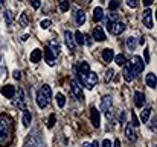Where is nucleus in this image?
Here are the masks:
<instances>
[{
  "mask_svg": "<svg viewBox=\"0 0 157 147\" xmlns=\"http://www.w3.org/2000/svg\"><path fill=\"white\" fill-rule=\"evenodd\" d=\"M125 46H127V49L128 50H134L136 49V38L128 37V38H127V41H125Z\"/></svg>",
  "mask_w": 157,
  "mask_h": 147,
  "instance_id": "26",
  "label": "nucleus"
},
{
  "mask_svg": "<svg viewBox=\"0 0 157 147\" xmlns=\"http://www.w3.org/2000/svg\"><path fill=\"white\" fill-rule=\"evenodd\" d=\"M73 40H75V44H79V46H82V44L86 43V41H84V40H86V38H84V34H81L79 30H76V32H75Z\"/></svg>",
  "mask_w": 157,
  "mask_h": 147,
  "instance_id": "25",
  "label": "nucleus"
},
{
  "mask_svg": "<svg viewBox=\"0 0 157 147\" xmlns=\"http://www.w3.org/2000/svg\"><path fill=\"white\" fill-rule=\"evenodd\" d=\"M102 58H104L105 62H111L113 58H114V52L111 49H104V52H102Z\"/></svg>",
  "mask_w": 157,
  "mask_h": 147,
  "instance_id": "23",
  "label": "nucleus"
},
{
  "mask_svg": "<svg viewBox=\"0 0 157 147\" xmlns=\"http://www.w3.org/2000/svg\"><path fill=\"white\" fill-rule=\"evenodd\" d=\"M21 121H23V126H25V127H29V124H31V121H32V115H31V112H29L26 108L23 109V120H21Z\"/></svg>",
  "mask_w": 157,
  "mask_h": 147,
  "instance_id": "18",
  "label": "nucleus"
},
{
  "mask_svg": "<svg viewBox=\"0 0 157 147\" xmlns=\"http://www.w3.org/2000/svg\"><path fill=\"white\" fill-rule=\"evenodd\" d=\"M113 59H114V62H116L117 65H122V67H124V64L127 62V59H125V56H124L122 53H119V55H116V56H114Z\"/></svg>",
  "mask_w": 157,
  "mask_h": 147,
  "instance_id": "28",
  "label": "nucleus"
},
{
  "mask_svg": "<svg viewBox=\"0 0 157 147\" xmlns=\"http://www.w3.org/2000/svg\"><path fill=\"white\" fill-rule=\"evenodd\" d=\"M55 118H56L55 114H51V115H49V121H48V127H49V129H52L53 127V124H55Z\"/></svg>",
  "mask_w": 157,
  "mask_h": 147,
  "instance_id": "35",
  "label": "nucleus"
},
{
  "mask_svg": "<svg viewBox=\"0 0 157 147\" xmlns=\"http://www.w3.org/2000/svg\"><path fill=\"white\" fill-rule=\"evenodd\" d=\"M124 123H125V111H122L119 115V124H124Z\"/></svg>",
  "mask_w": 157,
  "mask_h": 147,
  "instance_id": "41",
  "label": "nucleus"
},
{
  "mask_svg": "<svg viewBox=\"0 0 157 147\" xmlns=\"http://www.w3.org/2000/svg\"><path fill=\"white\" fill-rule=\"evenodd\" d=\"M25 147H44V143H43L40 134H31L25 143Z\"/></svg>",
  "mask_w": 157,
  "mask_h": 147,
  "instance_id": "3",
  "label": "nucleus"
},
{
  "mask_svg": "<svg viewBox=\"0 0 157 147\" xmlns=\"http://www.w3.org/2000/svg\"><path fill=\"white\" fill-rule=\"evenodd\" d=\"M14 124L9 115L0 114V147H8L12 141Z\"/></svg>",
  "mask_w": 157,
  "mask_h": 147,
  "instance_id": "1",
  "label": "nucleus"
},
{
  "mask_svg": "<svg viewBox=\"0 0 157 147\" xmlns=\"http://www.w3.org/2000/svg\"><path fill=\"white\" fill-rule=\"evenodd\" d=\"M20 26H21V27H26V26H28V15H26L25 12L20 15Z\"/></svg>",
  "mask_w": 157,
  "mask_h": 147,
  "instance_id": "33",
  "label": "nucleus"
},
{
  "mask_svg": "<svg viewBox=\"0 0 157 147\" xmlns=\"http://www.w3.org/2000/svg\"><path fill=\"white\" fill-rule=\"evenodd\" d=\"M51 99H52L51 87H49V85H43V87L38 90V93H37V103H38V106H40L41 109H44V108L49 105Z\"/></svg>",
  "mask_w": 157,
  "mask_h": 147,
  "instance_id": "2",
  "label": "nucleus"
},
{
  "mask_svg": "<svg viewBox=\"0 0 157 147\" xmlns=\"http://www.w3.org/2000/svg\"><path fill=\"white\" fill-rule=\"evenodd\" d=\"M58 5H59V9H61L63 12L69 11V2H67V0H58Z\"/></svg>",
  "mask_w": 157,
  "mask_h": 147,
  "instance_id": "31",
  "label": "nucleus"
},
{
  "mask_svg": "<svg viewBox=\"0 0 157 147\" xmlns=\"http://www.w3.org/2000/svg\"><path fill=\"white\" fill-rule=\"evenodd\" d=\"M107 23V29L113 34V35H119L125 30V24L121 21H105Z\"/></svg>",
  "mask_w": 157,
  "mask_h": 147,
  "instance_id": "4",
  "label": "nucleus"
},
{
  "mask_svg": "<svg viewBox=\"0 0 157 147\" xmlns=\"http://www.w3.org/2000/svg\"><path fill=\"white\" fill-rule=\"evenodd\" d=\"M151 108L150 106H147V108H144L142 109V112H140V121L142 123H147L148 120H150V115H151Z\"/></svg>",
  "mask_w": 157,
  "mask_h": 147,
  "instance_id": "17",
  "label": "nucleus"
},
{
  "mask_svg": "<svg viewBox=\"0 0 157 147\" xmlns=\"http://www.w3.org/2000/svg\"><path fill=\"white\" fill-rule=\"evenodd\" d=\"M41 56H43V53H41L40 49L32 50V53H31V62H34V64L40 62V61H41Z\"/></svg>",
  "mask_w": 157,
  "mask_h": 147,
  "instance_id": "19",
  "label": "nucleus"
},
{
  "mask_svg": "<svg viewBox=\"0 0 157 147\" xmlns=\"http://www.w3.org/2000/svg\"><path fill=\"white\" fill-rule=\"evenodd\" d=\"M56 103H58V106H59V108H64V105H66V97H64L61 93H58V94H56Z\"/></svg>",
  "mask_w": 157,
  "mask_h": 147,
  "instance_id": "30",
  "label": "nucleus"
},
{
  "mask_svg": "<svg viewBox=\"0 0 157 147\" xmlns=\"http://www.w3.org/2000/svg\"><path fill=\"white\" fill-rule=\"evenodd\" d=\"M127 5L130 8H137V0H127Z\"/></svg>",
  "mask_w": 157,
  "mask_h": 147,
  "instance_id": "40",
  "label": "nucleus"
},
{
  "mask_svg": "<svg viewBox=\"0 0 157 147\" xmlns=\"http://www.w3.org/2000/svg\"><path fill=\"white\" fill-rule=\"evenodd\" d=\"M12 21H14V15H12V12H11V11H6V12H5V23L9 26Z\"/></svg>",
  "mask_w": 157,
  "mask_h": 147,
  "instance_id": "29",
  "label": "nucleus"
},
{
  "mask_svg": "<svg viewBox=\"0 0 157 147\" xmlns=\"http://www.w3.org/2000/svg\"><path fill=\"white\" fill-rule=\"evenodd\" d=\"M144 3H145V6H150L153 3V0H144Z\"/></svg>",
  "mask_w": 157,
  "mask_h": 147,
  "instance_id": "47",
  "label": "nucleus"
},
{
  "mask_svg": "<svg viewBox=\"0 0 157 147\" xmlns=\"http://www.w3.org/2000/svg\"><path fill=\"white\" fill-rule=\"evenodd\" d=\"M102 17H104V11H102V8H95L93 9V20L95 21H101L102 20Z\"/></svg>",
  "mask_w": 157,
  "mask_h": 147,
  "instance_id": "24",
  "label": "nucleus"
},
{
  "mask_svg": "<svg viewBox=\"0 0 157 147\" xmlns=\"http://www.w3.org/2000/svg\"><path fill=\"white\" fill-rule=\"evenodd\" d=\"M76 70H78V76L81 77V82H84V81L87 79V76L90 74V67H89V64L84 62V61L78 64Z\"/></svg>",
  "mask_w": 157,
  "mask_h": 147,
  "instance_id": "7",
  "label": "nucleus"
},
{
  "mask_svg": "<svg viewBox=\"0 0 157 147\" xmlns=\"http://www.w3.org/2000/svg\"><path fill=\"white\" fill-rule=\"evenodd\" d=\"M2 2H3V0H2Z\"/></svg>",
  "mask_w": 157,
  "mask_h": 147,
  "instance_id": "51",
  "label": "nucleus"
},
{
  "mask_svg": "<svg viewBox=\"0 0 157 147\" xmlns=\"http://www.w3.org/2000/svg\"><path fill=\"white\" fill-rule=\"evenodd\" d=\"M2 94H3L5 97L12 99L15 96V88H14L12 85H5V87H2Z\"/></svg>",
  "mask_w": 157,
  "mask_h": 147,
  "instance_id": "14",
  "label": "nucleus"
},
{
  "mask_svg": "<svg viewBox=\"0 0 157 147\" xmlns=\"http://www.w3.org/2000/svg\"><path fill=\"white\" fill-rule=\"evenodd\" d=\"M29 3H31V6L34 9H38L40 8V0H29Z\"/></svg>",
  "mask_w": 157,
  "mask_h": 147,
  "instance_id": "38",
  "label": "nucleus"
},
{
  "mask_svg": "<svg viewBox=\"0 0 157 147\" xmlns=\"http://www.w3.org/2000/svg\"><path fill=\"white\" fill-rule=\"evenodd\" d=\"M64 41H66V46L69 47V50L70 52H73L75 50V40H73V34L70 32V30H66L64 32Z\"/></svg>",
  "mask_w": 157,
  "mask_h": 147,
  "instance_id": "12",
  "label": "nucleus"
},
{
  "mask_svg": "<svg viewBox=\"0 0 157 147\" xmlns=\"http://www.w3.org/2000/svg\"><path fill=\"white\" fill-rule=\"evenodd\" d=\"M113 147H121V141H119V140H116V141H114V144H113Z\"/></svg>",
  "mask_w": 157,
  "mask_h": 147,
  "instance_id": "46",
  "label": "nucleus"
},
{
  "mask_svg": "<svg viewBox=\"0 0 157 147\" xmlns=\"http://www.w3.org/2000/svg\"><path fill=\"white\" fill-rule=\"evenodd\" d=\"M28 38H29V35L26 34V35H23V37H21V41H28Z\"/></svg>",
  "mask_w": 157,
  "mask_h": 147,
  "instance_id": "48",
  "label": "nucleus"
},
{
  "mask_svg": "<svg viewBox=\"0 0 157 147\" xmlns=\"http://www.w3.org/2000/svg\"><path fill=\"white\" fill-rule=\"evenodd\" d=\"M150 129L151 131H156V115L151 118V121H150Z\"/></svg>",
  "mask_w": 157,
  "mask_h": 147,
  "instance_id": "39",
  "label": "nucleus"
},
{
  "mask_svg": "<svg viewBox=\"0 0 157 147\" xmlns=\"http://www.w3.org/2000/svg\"><path fill=\"white\" fill-rule=\"evenodd\" d=\"M102 147H111V141L110 140H104L102 141Z\"/></svg>",
  "mask_w": 157,
  "mask_h": 147,
  "instance_id": "44",
  "label": "nucleus"
},
{
  "mask_svg": "<svg viewBox=\"0 0 157 147\" xmlns=\"http://www.w3.org/2000/svg\"><path fill=\"white\" fill-rule=\"evenodd\" d=\"M12 74H14V79H17V81H18V79H20V77H21V73H20V71H18V70H15V71H14V73H12Z\"/></svg>",
  "mask_w": 157,
  "mask_h": 147,
  "instance_id": "42",
  "label": "nucleus"
},
{
  "mask_svg": "<svg viewBox=\"0 0 157 147\" xmlns=\"http://www.w3.org/2000/svg\"><path fill=\"white\" fill-rule=\"evenodd\" d=\"M75 21L78 26H82L86 23V14L84 11H76V15H75Z\"/></svg>",
  "mask_w": 157,
  "mask_h": 147,
  "instance_id": "21",
  "label": "nucleus"
},
{
  "mask_svg": "<svg viewBox=\"0 0 157 147\" xmlns=\"http://www.w3.org/2000/svg\"><path fill=\"white\" fill-rule=\"evenodd\" d=\"M144 62H150V50L145 49V61Z\"/></svg>",
  "mask_w": 157,
  "mask_h": 147,
  "instance_id": "43",
  "label": "nucleus"
},
{
  "mask_svg": "<svg viewBox=\"0 0 157 147\" xmlns=\"http://www.w3.org/2000/svg\"><path fill=\"white\" fill-rule=\"evenodd\" d=\"M82 147H92V144H90V143H84V144H82Z\"/></svg>",
  "mask_w": 157,
  "mask_h": 147,
  "instance_id": "50",
  "label": "nucleus"
},
{
  "mask_svg": "<svg viewBox=\"0 0 157 147\" xmlns=\"http://www.w3.org/2000/svg\"><path fill=\"white\" fill-rule=\"evenodd\" d=\"M117 8H119V0H111V2L108 3V9H110L111 12H114Z\"/></svg>",
  "mask_w": 157,
  "mask_h": 147,
  "instance_id": "32",
  "label": "nucleus"
},
{
  "mask_svg": "<svg viewBox=\"0 0 157 147\" xmlns=\"http://www.w3.org/2000/svg\"><path fill=\"white\" fill-rule=\"evenodd\" d=\"M101 111L108 115V118L111 117V111H113V100L110 96H104L101 102Z\"/></svg>",
  "mask_w": 157,
  "mask_h": 147,
  "instance_id": "5",
  "label": "nucleus"
},
{
  "mask_svg": "<svg viewBox=\"0 0 157 147\" xmlns=\"http://www.w3.org/2000/svg\"><path fill=\"white\" fill-rule=\"evenodd\" d=\"M131 67H133V70H134L136 74H140L145 70V62H144V59L140 56H134L133 58V62H131Z\"/></svg>",
  "mask_w": 157,
  "mask_h": 147,
  "instance_id": "8",
  "label": "nucleus"
},
{
  "mask_svg": "<svg viewBox=\"0 0 157 147\" xmlns=\"http://www.w3.org/2000/svg\"><path fill=\"white\" fill-rule=\"evenodd\" d=\"M125 137H127V140L128 141H131V143H134L136 141V132H134V126L131 124V123H128L127 126H125Z\"/></svg>",
  "mask_w": 157,
  "mask_h": 147,
  "instance_id": "13",
  "label": "nucleus"
},
{
  "mask_svg": "<svg viewBox=\"0 0 157 147\" xmlns=\"http://www.w3.org/2000/svg\"><path fill=\"white\" fill-rule=\"evenodd\" d=\"M70 88H72V93L75 94V97L78 99L79 102H82V100H84L82 90H81V87H79V84H78L76 81H72V82H70Z\"/></svg>",
  "mask_w": 157,
  "mask_h": 147,
  "instance_id": "9",
  "label": "nucleus"
},
{
  "mask_svg": "<svg viewBox=\"0 0 157 147\" xmlns=\"http://www.w3.org/2000/svg\"><path fill=\"white\" fill-rule=\"evenodd\" d=\"M131 120H133V123H131V124H133V126H139V124H140V123H139V120H137V117H136V114H134V112H131Z\"/></svg>",
  "mask_w": 157,
  "mask_h": 147,
  "instance_id": "37",
  "label": "nucleus"
},
{
  "mask_svg": "<svg viewBox=\"0 0 157 147\" xmlns=\"http://www.w3.org/2000/svg\"><path fill=\"white\" fill-rule=\"evenodd\" d=\"M134 103H136L137 108H144V105H145V94L140 93V91H136L134 93Z\"/></svg>",
  "mask_w": 157,
  "mask_h": 147,
  "instance_id": "15",
  "label": "nucleus"
},
{
  "mask_svg": "<svg viewBox=\"0 0 157 147\" xmlns=\"http://www.w3.org/2000/svg\"><path fill=\"white\" fill-rule=\"evenodd\" d=\"M44 56H46V62H48L49 65H53V64H55V55L51 52L49 47L44 49Z\"/></svg>",
  "mask_w": 157,
  "mask_h": 147,
  "instance_id": "22",
  "label": "nucleus"
},
{
  "mask_svg": "<svg viewBox=\"0 0 157 147\" xmlns=\"http://www.w3.org/2000/svg\"><path fill=\"white\" fill-rule=\"evenodd\" d=\"M51 24H52V21H51V20H48V18H46V20H43V21L40 23V26H41L43 29H49V27H51Z\"/></svg>",
  "mask_w": 157,
  "mask_h": 147,
  "instance_id": "36",
  "label": "nucleus"
},
{
  "mask_svg": "<svg viewBox=\"0 0 157 147\" xmlns=\"http://www.w3.org/2000/svg\"><path fill=\"white\" fill-rule=\"evenodd\" d=\"M139 44H140V46H144V44H145V38H144V37H142V38H139Z\"/></svg>",
  "mask_w": 157,
  "mask_h": 147,
  "instance_id": "45",
  "label": "nucleus"
},
{
  "mask_svg": "<svg viewBox=\"0 0 157 147\" xmlns=\"http://www.w3.org/2000/svg\"><path fill=\"white\" fill-rule=\"evenodd\" d=\"M147 85L150 87V88H156V85H157V79H156V74L154 73H148L147 74Z\"/></svg>",
  "mask_w": 157,
  "mask_h": 147,
  "instance_id": "20",
  "label": "nucleus"
},
{
  "mask_svg": "<svg viewBox=\"0 0 157 147\" xmlns=\"http://www.w3.org/2000/svg\"><path fill=\"white\" fill-rule=\"evenodd\" d=\"M92 35H93V38H95L96 41H104L105 40V34L101 26H96V27L93 29V34H92Z\"/></svg>",
  "mask_w": 157,
  "mask_h": 147,
  "instance_id": "16",
  "label": "nucleus"
},
{
  "mask_svg": "<svg viewBox=\"0 0 157 147\" xmlns=\"http://www.w3.org/2000/svg\"><path fill=\"white\" fill-rule=\"evenodd\" d=\"M142 23L148 27V29H151L154 24H153V11L151 9H145V12H144V15H142Z\"/></svg>",
  "mask_w": 157,
  "mask_h": 147,
  "instance_id": "10",
  "label": "nucleus"
},
{
  "mask_svg": "<svg viewBox=\"0 0 157 147\" xmlns=\"http://www.w3.org/2000/svg\"><path fill=\"white\" fill-rule=\"evenodd\" d=\"M90 120H92L93 127H99V124H101V115H99V111L96 108H92L90 109Z\"/></svg>",
  "mask_w": 157,
  "mask_h": 147,
  "instance_id": "11",
  "label": "nucleus"
},
{
  "mask_svg": "<svg viewBox=\"0 0 157 147\" xmlns=\"http://www.w3.org/2000/svg\"><path fill=\"white\" fill-rule=\"evenodd\" d=\"M49 49H51V52H52L55 56H58L59 55V44L56 43V41H51V46H49Z\"/></svg>",
  "mask_w": 157,
  "mask_h": 147,
  "instance_id": "27",
  "label": "nucleus"
},
{
  "mask_svg": "<svg viewBox=\"0 0 157 147\" xmlns=\"http://www.w3.org/2000/svg\"><path fill=\"white\" fill-rule=\"evenodd\" d=\"M92 147H99V143H98V141H93V144H92Z\"/></svg>",
  "mask_w": 157,
  "mask_h": 147,
  "instance_id": "49",
  "label": "nucleus"
},
{
  "mask_svg": "<svg viewBox=\"0 0 157 147\" xmlns=\"http://www.w3.org/2000/svg\"><path fill=\"white\" fill-rule=\"evenodd\" d=\"M124 79L127 81V82H133L134 79H136V73H134V70H133V67H131V62H125L124 64Z\"/></svg>",
  "mask_w": 157,
  "mask_h": 147,
  "instance_id": "6",
  "label": "nucleus"
},
{
  "mask_svg": "<svg viewBox=\"0 0 157 147\" xmlns=\"http://www.w3.org/2000/svg\"><path fill=\"white\" fill-rule=\"evenodd\" d=\"M113 74H114V70H113V68H108V70H107V74H105V84H108V82L111 81Z\"/></svg>",
  "mask_w": 157,
  "mask_h": 147,
  "instance_id": "34",
  "label": "nucleus"
}]
</instances>
